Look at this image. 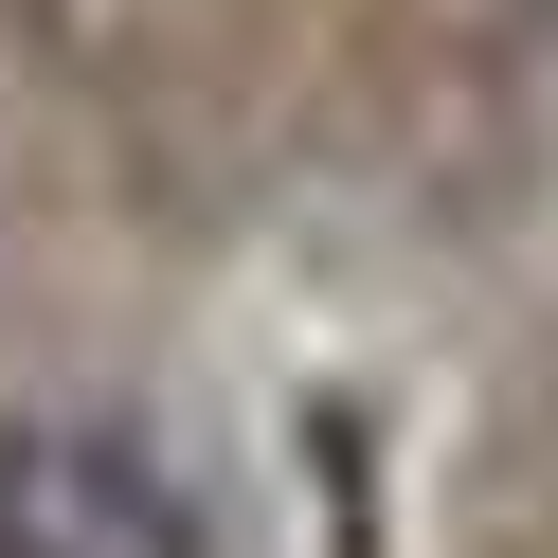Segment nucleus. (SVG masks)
<instances>
[{"instance_id": "nucleus-1", "label": "nucleus", "mask_w": 558, "mask_h": 558, "mask_svg": "<svg viewBox=\"0 0 558 558\" xmlns=\"http://www.w3.org/2000/svg\"><path fill=\"white\" fill-rule=\"evenodd\" d=\"M0 558H198V505L109 414H0Z\"/></svg>"}]
</instances>
